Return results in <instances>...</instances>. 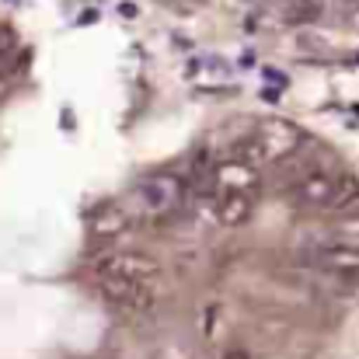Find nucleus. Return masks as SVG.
Returning <instances> with one entry per match:
<instances>
[{"label":"nucleus","mask_w":359,"mask_h":359,"mask_svg":"<svg viewBox=\"0 0 359 359\" xmlns=\"http://www.w3.org/2000/svg\"><path fill=\"white\" fill-rule=\"evenodd\" d=\"M98 290L129 314H143L157 304L161 293V265L143 251H112L95 265Z\"/></svg>","instance_id":"f257e3e1"},{"label":"nucleus","mask_w":359,"mask_h":359,"mask_svg":"<svg viewBox=\"0 0 359 359\" xmlns=\"http://www.w3.org/2000/svg\"><path fill=\"white\" fill-rule=\"evenodd\" d=\"M290 203L300 210H314V213H349L359 210V182L349 175L328 171V168H307L300 171L290 189H286Z\"/></svg>","instance_id":"f03ea898"},{"label":"nucleus","mask_w":359,"mask_h":359,"mask_svg":"<svg viewBox=\"0 0 359 359\" xmlns=\"http://www.w3.org/2000/svg\"><path fill=\"white\" fill-rule=\"evenodd\" d=\"M300 258L314 272L328 276H359V220L335 224L300 241Z\"/></svg>","instance_id":"7ed1b4c3"},{"label":"nucleus","mask_w":359,"mask_h":359,"mask_svg":"<svg viewBox=\"0 0 359 359\" xmlns=\"http://www.w3.org/2000/svg\"><path fill=\"white\" fill-rule=\"evenodd\" d=\"M300 147V129L293 122L283 119H265L255 126V133L241 143L238 157L262 168V164H276V161H286L290 154H297Z\"/></svg>","instance_id":"20e7f679"},{"label":"nucleus","mask_w":359,"mask_h":359,"mask_svg":"<svg viewBox=\"0 0 359 359\" xmlns=\"http://www.w3.org/2000/svg\"><path fill=\"white\" fill-rule=\"evenodd\" d=\"M182 199H185V185L175 175H150V178L136 182L129 203L143 217H168L182 206Z\"/></svg>","instance_id":"39448f33"},{"label":"nucleus","mask_w":359,"mask_h":359,"mask_svg":"<svg viewBox=\"0 0 359 359\" xmlns=\"http://www.w3.org/2000/svg\"><path fill=\"white\" fill-rule=\"evenodd\" d=\"M255 199L258 192H241V189H213L210 192V206L220 227H241L251 220L255 213Z\"/></svg>","instance_id":"423d86ee"},{"label":"nucleus","mask_w":359,"mask_h":359,"mask_svg":"<svg viewBox=\"0 0 359 359\" xmlns=\"http://www.w3.org/2000/svg\"><path fill=\"white\" fill-rule=\"evenodd\" d=\"M217 359H255V356H251L244 346H227V349H220V353H217Z\"/></svg>","instance_id":"0eeeda50"},{"label":"nucleus","mask_w":359,"mask_h":359,"mask_svg":"<svg viewBox=\"0 0 359 359\" xmlns=\"http://www.w3.org/2000/svg\"><path fill=\"white\" fill-rule=\"evenodd\" d=\"M307 4H311V7H318V11H325V4H328V0H307Z\"/></svg>","instance_id":"6e6552de"},{"label":"nucleus","mask_w":359,"mask_h":359,"mask_svg":"<svg viewBox=\"0 0 359 359\" xmlns=\"http://www.w3.org/2000/svg\"><path fill=\"white\" fill-rule=\"evenodd\" d=\"M346 4H349V7H356V11H359V0H346Z\"/></svg>","instance_id":"1a4fd4ad"},{"label":"nucleus","mask_w":359,"mask_h":359,"mask_svg":"<svg viewBox=\"0 0 359 359\" xmlns=\"http://www.w3.org/2000/svg\"><path fill=\"white\" fill-rule=\"evenodd\" d=\"M248 4H258V0H248Z\"/></svg>","instance_id":"9d476101"}]
</instances>
